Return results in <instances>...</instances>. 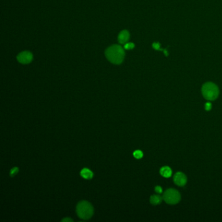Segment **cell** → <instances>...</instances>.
I'll return each instance as SVG.
<instances>
[{
    "label": "cell",
    "mask_w": 222,
    "mask_h": 222,
    "mask_svg": "<svg viewBox=\"0 0 222 222\" xmlns=\"http://www.w3.org/2000/svg\"><path fill=\"white\" fill-rule=\"evenodd\" d=\"M106 57L111 63L119 65L124 60L125 53L121 46L119 45H113L106 50Z\"/></svg>",
    "instance_id": "6da1fadb"
},
{
    "label": "cell",
    "mask_w": 222,
    "mask_h": 222,
    "mask_svg": "<svg viewBox=\"0 0 222 222\" xmlns=\"http://www.w3.org/2000/svg\"><path fill=\"white\" fill-rule=\"evenodd\" d=\"M76 213L80 219H89L94 214V209L90 203L87 201H80L76 206Z\"/></svg>",
    "instance_id": "7a4b0ae2"
},
{
    "label": "cell",
    "mask_w": 222,
    "mask_h": 222,
    "mask_svg": "<svg viewBox=\"0 0 222 222\" xmlns=\"http://www.w3.org/2000/svg\"><path fill=\"white\" fill-rule=\"evenodd\" d=\"M202 94L204 98L208 100H214L218 97L219 90L218 86L214 83H205L202 87Z\"/></svg>",
    "instance_id": "3957f363"
},
{
    "label": "cell",
    "mask_w": 222,
    "mask_h": 222,
    "mask_svg": "<svg viewBox=\"0 0 222 222\" xmlns=\"http://www.w3.org/2000/svg\"><path fill=\"white\" fill-rule=\"evenodd\" d=\"M163 199L167 203L170 204H175L178 203L181 200V195L179 192L175 189H168L164 192Z\"/></svg>",
    "instance_id": "277c9868"
},
{
    "label": "cell",
    "mask_w": 222,
    "mask_h": 222,
    "mask_svg": "<svg viewBox=\"0 0 222 222\" xmlns=\"http://www.w3.org/2000/svg\"><path fill=\"white\" fill-rule=\"evenodd\" d=\"M17 60L22 64H29L33 60V54L28 51H22L17 56Z\"/></svg>",
    "instance_id": "5b68a950"
},
{
    "label": "cell",
    "mask_w": 222,
    "mask_h": 222,
    "mask_svg": "<svg viewBox=\"0 0 222 222\" xmlns=\"http://www.w3.org/2000/svg\"><path fill=\"white\" fill-rule=\"evenodd\" d=\"M187 178L183 173L178 172L174 176V182L177 186H183L186 184Z\"/></svg>",
    "instance_id": "8992f818"
},
{
    "label": "cell",
    "mask_w": 222,
    "mask_h": 222,
    "mask_svg": "<svg viewBox=\"0 0 222 222\" xmlns=\"http://www.w3.org/2000/svg\"><path fill=\"white\" fill-rule=\"evenodd\" d=\"M130 39V34L129 32L127 30H123L119 33V36H118V41L119 42L120 44H124L127 43V42L129 41Z\"/></svg>",
    "instance_id": "52a82bcc"
},
{
    "label": "cell",
    "mask_w": 222,
    "mask_h": 222,
    "mask_svg": "<svg viewBox=\"0 0 222 222\" xmlns=\"http://www.w3.org/2000/svg\"><path fill=\"white\" fill-rule=\"evenodd\" d=\"M80 175L83 178L87 180L91 179L93 178V172L87 168H83L82 170H81L80 172Z\"/></svg>",
    "instance_id": "ba28073f"
},
{
    "label": "cell",
    "mask_w": 222,
    "mask_h": 222,
    "mask_svg": "<svg viewBox=\"0 0 222 222\" xmlns=\"http://www.w3.org/2000/svg\"><path fill=\"white\" fill-rule=\"evenodd\" d=\"M160 172L162 176H163L164 177H166V178H168V177H171L172 175V170L168 166H165L162 167Z\"/></svg>",
    "instance_id": "9c48e42d"
},
{
    "label": "cell",
    "mask_w": 222,
    "mask_h": 222,
    "mask_svg": "<svg viewBox=\"0 0 222 222\" xmlns=\"http://www.w3.org/2000/svg\"><path fill=\"white\" fill-rule=\"evenodd\" d=\"M162 198L159 196H157V195H154V196H152L150 198V203L153 205H157V204H160L162 202Z\"/></svg>",
    "instance_id": "30bf717a"
},
{
    "label": "cell",
    "mask_w": 222,
    "mask_h": 222,
    "mask_svg": "<svg viewBox=\"0 0 222 222\" xmlns=\"http://www.w3.org/2000/svg\"><path fill=\"white\" fill-rule=\"evenodd\" d=\"M133 154H134V156L135 158H137V159L141 158L143 156V152L141 151V150H139L134 151Z\"/></svg>",
    "instance_id": "8fae6325"
},
{
    "label": "cell",
    "mask_w": 222,
    "mask_h": 222,
    "mask_svg": "<svg viewBox=\"0 0 222 222\" xmlns=\"http://www.w3.org/2000/svg\"><path fill=\"white\" fill-rule=\"evenodd\" d=\"M124 48L125 50H132L134 48V44H133L132 43H126L125 44Z\"/></svg>",
    "instance_id": "7c38bea8"
},
{
    "label": "cell",
    "mask_w": 222,
    "mask_h": 222,
    "mask_svg": "<svg viewBox=\"0 0 222 222\" xmlns=\"http://www.w3.org/2000/svg\"><path fill=\"white\" fill-rule=\"evenodd\" d=\"M18 171H19V169L18 167H13V168L11 170V172H10V176L14 177V175H16L17 173H18Z\"/></svg>",
    "instance_id": "4fadbf2b"
},
{
    "label": "cell",
    "mask_w": 222,
    "mask_h": 222,
    "mask_svg": "<svg viewBox=\"0 0 222 222\" xmlns=\"http://www.w3.org/2000/svg\"><path fill=\"white\" fill-rule=\"evenodd\" d=\"M152 47L156 50H162V49L160 48V44L158 43H153V44H152Z\"/></svg>",
    "instance_id": "5bb4252c"
},
{
    "label": "cell",
    "mask_w": 222,
    "mask_h": 222,
    "mask_svg": "<svg viewBox=\"0 0 222 222\" xmlns=\"http://www.w3.org/2000/svg\"><path fill=\"white\" fill-rule=\"evenodd\" d=\"M212 108V104L210 102H207L204 105V109H205L206 111H209Z\"/></svg>",
    "instance_id": "9a60e30c"
},
{
    "label": "cell",
    "mask_w": 222,
    "mask_h": 222,
    "mask_svg": "<svg viewBox=\"0 0 222 222\" xmlns=\"http://www.w3.org/2000/svg\"><path fill=\"white\" fill-rule=\"evenodd\" d=\"M155 191H156V192L158 194H161L162 192V188L160 186H158L156 187H155Z\"/></svg>",
    "instance_id": "2e32d148"
},
{
    "label": "cell",
    "mask_w": 222,
    "mask_h": 222,
    "mask_svg": "<svg viewBox=\"0 0 222 222\" xmlns=\"http://www.w3.org/2000/svg\"><path fill=\"white\" fill-rule=\"evenodd\" d=\"M61 221H73V220H72V219L67 218H65V219H62V220H61Z\"/></svg>",
    "instance_id": "e0dca14e"
}]
</instances>
